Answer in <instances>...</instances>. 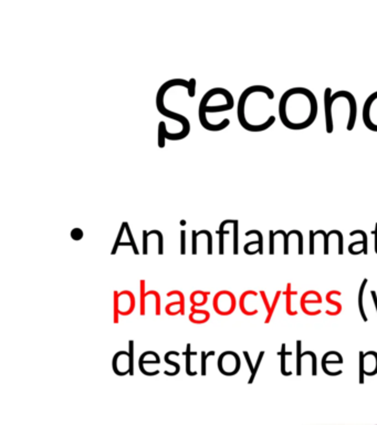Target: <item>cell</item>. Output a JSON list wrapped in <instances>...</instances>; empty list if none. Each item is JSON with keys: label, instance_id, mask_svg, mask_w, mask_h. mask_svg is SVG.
<instances>
[{"label": "cell", "instance_id": "45", "mask_svg": "<svg viewBox=\"0 0 377 425\" xmlns=\"http://www.w3.org/2000/svg\"><path fill=\"white\" fill-rule=\"evenodd\" d=\"M372 234L375 236V252L377 254V223L375 225V230L372 231Z\"/></svg>", "mask_w": 377, "mask_h": 425}, {"label": "cell", "instance_id": "21", "mask_svg": "<svg viewBox=\"0 0 377 425\" xmlns=\"http://www.w3.org/2000/svg\"><path fill=\"white\" fill-rule=\"evenodd\" d=\"M139 288H140V311H139V314H140V316H145V314H146V311H145V305H146L145 280L139 281Z\"/></svg>", "mask_w": 377, "mask_h": 425}, {"label": "cell", "instance_id": "9", "mask_svg": "<svg viewBox=\"0 0 377 425\" xmlns=\"http://www.w3.org/2000/svg\"><path fill=\"white\" fill-rule=\"evenodd\" d=\"M332 89L326 88L324 91V111H325V129L328 134H332L334 131V123L332 116Z\"/></svg>", "mask_w": 377, "mask_h": 425}, {"label": "cell", "instance_id": "39", "mask_svg": "<svg viewBox=\"0 0 377 425\" xmlns=\"http://www.w3.org/2000/svg\"><path fill=\"white\" fill-rule=\"evenodd\" d=\"M331 232H332V235L335 234V235H338V237H339V250H338V252L340 255H342L343 252H344V250H343V241H344V239H343L342 232L338 229H333V230H331Z\"/></svg>", "mask_w": 377, "mask_h": 425}, {"label": "cell", "instance_id": "15", "mask_svg": "<svg viewBox=\"0 0 377 425\" xmlns=\"http://www.w3.org/2000/svg\"><path fill=\"white\" fill-rule=\"evenodd\" d=\"M191 347H192V344L188 343L187 344V348H186V351L183 352V355L186 358V374L190 375V376H196L197 375V372L191 370V358L194 357V356H196L197 352L196 351H195V352L192 351L191 350Z\"/></svg>", "mask_w": 377, "mask_h": 425}, {"label": "cell", "instance_id": "33", "mask_svg": "<svg viewBox=\"0 0 377 425\" xmlns=\"http://www.w3.org/2000/svg\"><path fill=\"white\" fill-rule=\"evenodd\" d=\"M117 294L119 291H114L113 292V296H114V323H119V304H117Z\"/></svg>", "mask_w": 377, "mask_h": 425}, {"label": "cell", "instance_id": "36", "mask_svg": "<svg viewBox=\"0 0 377 425\" xmlns=\"http://www.w3.org/2000/svg\"><path fill=\"white\" fill-rule=\"evenodd\" d=\"M129 353L131 358V374L130 375H134V341L133 340L129 341Z\"/></svg>", "mask_w": 377, "mask_h": 425}, {"label": "cell", "instance_id": "2", "mask_svg": "<svg viewBox=\"0 0 377 425\" xmlns=\"http://www.w3.org/2000/svg\"><path fill=\"white\" fill-rule=\"evenodd\" d=\"M176 85H180V86H185L188 91V96L191 98L195 97L196 95V79H191L190 81H186V80L183 79H173V80H168L167 82H165L163 85L160 86L158 92H157V96H156V106H157V110L160 113L161 115L167 116L170 119L173 120H176V121L180 122L181 125H183V130H181L179 133H170L167 132L166 130V124L165 122H160L158 125V146L160 149L165 148V139L168 138L171 139V141H179V139H183L185 138L188 134H190L191 132V124L190 121H188V119L184 115L179 114L177 112H173L167 110L164 105V96L165 93L168 91V89L173 88V86H176Z\"/></svg>", "mask_w": 377, "mask_h": 425}, {"label": "cell", "instance_id": "44", "mask_svg": "<svg viewBox=\"0 0 377 425\" xmlns=\"http://www.w3.org/2000/svg\"><path fill=\"white\" fill-rule=\"evenodd\" d=\"M147 238H149V231L143 230V254L147 255Z\"/></svg>", "mask_w": 377, "mask_h": 425}, {"label": "cell", "instance_id": "23", "mask_svg": "<svg viewBox=\"0 0 377 425\" xmlns=\"http://www.w3.org/2000/svg\"><path fill=\"white\" fill-rule=\"evenodd\" d=\"M125 227H126V222L122 223V225H121V228H120V231H119L117 238H116V241H115V244H114V246H113V249H112V252H111L112 255H115L116 252H117V249L120 247V244L122 243V242H121V239H122V236H123V232H124Z\"/></svg>", "mask_w": 377, "mask_h": 425}, {"label": "cell", "instance_id": "14", "mask_svg": "<svg viewBox=\"0 0 377 425\" xmlns=\"http://www.w3.org/2000/svg\"><path fill=\"white\" fill-rule=\"evenodd\" d=\"M176 353H178L177 351H174V350H172V351H168V352H166L165 353V356H164V361H165V363H167V364H171V365H173V367L175 368V370L173 371V372H168V371H164V373H165V375H168V376H175V375H177L179 372H180V364L179 363H177V362H175V361H172L171 360V356H173V355H176Z\"/></svg>", "mask_w": 377, "mask_h": 425}, {"label": "cell", "instance_id": "30", "mask_svg": "<svg viewBox=\"0 0 377 425\" xmlns=\"http://www.w3.org/2000/svg\"><path fill=\"white\" fill-rule=\"evenodd\" d=\"M303 356H310L312 358V375L318 374V359L313 351H304L302 352Z\"/></svg>", "mask_w": 377, "mask_h": 425}, {"label": "cell", "instance_id": "34", "mask_svg": "<svg viewBox=\"0 0 377 425\" xmlns=\"http://www.w3.org/2000/svg\"><path fill=\"white\" fill-rule=\"evenodd\" d=\"M281 296V291L279 290V291H277V294H275V296H274V300H273V302H272V305H271V309H270V312H269L268 314V316H267V319H266V323H269V321L271 320V317H272V315H273V311H274V308H275V305H277V301H278V299H279V297Z\"/></svg>", "mask_w": 377, "mask_h": 425}, {"label": "cell", "instance_id": "11", "mask_svg": "<svg viewBox=\"0 0 377 425\" xmlns=\"http://www.w3.org/2000/svg\"><path fill=\"white\" fill-rule=\"evenodd\" d=\"M192 312L188 316V319H190V321L194 324H204L206 322L209 321L210 319V314L209 311L207 310H199L197 308H195L192 305L191 308Z\"/></svg>", "mask_w": 377, "mask_h": 425}, {"label": "cell", "instance_id": "47", "mask_svg": "<svg viewBox=\"0 0 377 425\" xmlns=\"http://www.w3.org/2000/svg\"><path fill=\"white\" fill-rule=\"evenodd\" d=\"M186 224H187V222L185 221V219H181V221H180V225H181V226H185Z\"/></svg>", "mask_w": 377, "mask_h": 425}, {"label": "cell", "instance_id": "7", "mask_svg": "<svg viewBox=\"0 0 377 425\" xmlns=\"http://www.w3.org/2000/svg\"><path fill=\"white\" fill-rule=\"evenodd\" d=\"M340 98H344L348 101L349 104V117H348V122L346 125V130L347 131H352L355 126L356 123V117H358V103H356V100L354 98V96L352 95L351 92L348 91H338L335 92L334 95H332V101L334 103L335 100H338Z\"/></svg>", "mask_w": 377, "mask_h": 425}, {"label": "cell", "instance_id": "32", "mask_svg": "<svg viewBox=\"0 0 377 425\" xmlns=\"http://www.w3.org/2000/svg\"><path fill=\"white\" fill-rule=\"evenodd\" d=\"M125 230H126V232H127V236H129V242H130V243H131V245H132L133 252H134V254H135V255H138V254H139V251H138V249H137V246H136L135 241H134V237H133V234H132V230H131V228H130V226H129V223H126Z\"/></svg>", "mask_w": 377, "mask_h": 425}, {"label": "cell", "instance_id": "26", "mask_svg": "<svg viewBox=\"0 0 377 425\" xmlns=\"http://www.w3.org/2000/svg\"><path fill=\"white\" fill-rule=\"evenodd\" d=\"M252 234H255L258 236V241H259V247H258V251L259 254H264V236H262L261 231L257 230V229H252V230H249L246 232V236H250Z\"/></svg>", "mask_w": 377, "mask_h": 425}, {"label": "cell", "instance_id": "3", "mask_svg": "<svg viewBox=\"0 0 377 425\" xmlns=\"http://www.w3.org/2000/svg\"><path fill=\"white\" fill-rule=\"evenodd\" d=\"M229 91H227L226 89L223 88H214L211 90L208 91L206 95L201 99V101L199 103V121L201 126H203L204 129L208 130V131H211V132H218V131H223L224 129H226L227 126L230 124V121H229L228 119H225L223 122L218 123V124H211L207 121V117H206V113H219V112H225V111H229L233 108V102H226V104L223 105H214L213 108L210 106H207L208 102H209V100L214 97V96H217V95H223L224 97H227L229 95Z\"/></svg>", "mask_w": 377, "mask_h": 425}, {"label": "cell", "instance_id": "22", "mask_svg": "<svg viewBox=\"0 0 377 425\" xmlns=\"http://www.w3.org/2000/svg\"><path fill=\"white\" fill-rule=\"evenodd\" d=\"M279 234L284 236V254L288 255L289 254V237L291 236V232H286L282 229L274 231V236H277Z\"/></svg>", "mask_w": 377, "mask_h": 425}, {"label": "cell", "instance_id": "1", "mask_svg": "<svg viewBox=\"0 0 377 425\" xmlns=\"http://www.w3.org/2000/svg\"><path fill=\"white\" fill-rule=\"evenodd\" d=\"M279 116L286 128L300 131L311 126L318 116V100L307 88H292L282 95Z\"/></svg>", "mask_w": 377, "mask_h": 425}, {"label": "cell", "instance_id": "13", "mask_svg": "<svg viewBox=\"0 0 377 425\" xmlns=\"http://www.w3.org/2000/svg\"><path fill=\"white\" fill-rule=\"evenodd\" d=\"M165 312L168 316L175 317L177 315H185V301L184 300H177L168 303L165 307Z\"/></svg>", "mask_w": 377, "mask_h": 425}, {"label": "cell", "instance_id": "19", "mask_svg": "<svg viewBox=\"0 0 377 425\" xmlns=\"http://www.w3.org/2000/svg\"><path fill=\"white\" fill-rule=\"evenodd\" d=\"M291 288V285L288 284L287 286V314L290 315V316H294V315H298V311H292L291 310V297L292 295H297L298 291H290Z\"/></svg>", "mask_w": 377, "mask_h": 425}, {"label": "cell", "instance_id": "41", "mask_svg": "<svg viewBox=\"0 0 377 425\" xmlns=\"http://www.w3.org/2000/svg\"><path fill=\"white\" fill-rule=\"evenodd\" d=\"M326 300H327V302H328L329 304H333V305H335V307H336V311H335V315H334V316L339 315L340 312L342 311V305H341V303H339V302H336V301L332 300V299H331V296H329V294H327V295H326Z\"/></svg>", "mask_w": 377, "mask_h": 425}, {"label": "cell", "instance_id": "31", "mask_svg": "<svg viewBox=\"0 0 377 425\" xmlns=\"http://www.w3.org/2000/svg\"><path fill=\"white\" fill-rule=\"evenodd\" d=\"M360 364H359V374H360V383H364V352L360 351Z\"/></svg>", "mask_w": 377, "mask_h": 425}, {"label": "cell", "instance_id": "38", "mask_svg": "<svg viewBox=\"0 0 377 425\" xmlns=\"http://www.w3.org/2000/svg\"><path fill=\"white\" fill-rule=\"evenodd\" d=\"M180 254H186V230H180Z\"/></svg>", "mask_w": 377, "mask_h": 425}, {"label": "cell", "instance_id": "20", "mask_svg": "<svg viewBox=\"0 0 377 425\" xmlns=\"http://www.w3.org/2000/svg\"><path fill=\"white\" fill-rule=\"evenodd\" d=\"M215 353H216V352H215L214 350L213 351H209V352H205V351H201V365H200V374L203 375V376H205L206 374H207V359L209 358V357H214L215 356Z\"/></svg>", "mask_w": 377, "mask_h": 425}, {"label": "cell", "instance_id": "17", "mask_svg": "<svg viewBox=\"0 0 377 425\" xmlns=\"http://www.w3.org/2000/svg\"><path fill=\"white\" fill-rule=\"evenodd\" d=\"M367 282H368V280L365 278L364 280H363V282L361 285V287H360V291H359V309H360V314H361V316L363 318V320H364L365 322H367L368 319H367V316L365 314L364 305H363V297H364V290H365V287H366V284Z\"/></svg>", "mask_w": 377, "mask_h": 425}, {"label": "cell", "instance_id": "12", "mask_svg": "<svg viewBox=\"0 0 377 425\" xmlns=\"http://www.w3.org/2000/svg\"><path fill=\"white\" fill-rule=\"evenodd\" d=\"M210 295V291H203V290H195L190 296V301L193 307L198 308L203 307L208 301V297Z\"/></svg>", "mask_w": 377, "mask_h": 425}, {"label": "cell", "instance_id": "27", "mask_svg": "<svg viewBox=\"0 0 377 425\" xmlns=\"http://www.w3.org/2000/svg\"><path fill=\"white\" fill-rule=\"evenodd\" d=\"M152 234L157 235L158 237V254L159 255H163L164 254V237L163 234L157 229H153L151 231H149V236H151Z\"/></svg>", "mask_w": 377, "mask_h": 425}, {"label": "cell", "instance_id": "16", "mask_svg": "<svg viewBox=\"0 0 377 425\" xmlns=\"http://www.w3.org/2000/svg\"><path fill=\"white\" fill-rule=\"evenodd\" d=\"M277 355L281 358V373L284 374V375H286V376L291 375L292 372L291 371H287V369H286V358H287V356H291L292 352L291 351L288 352L286 350V343H282V345H281V351L278 352Z\"/></svg>", "mask_w": 377, "mask_h": 425}, {"label": "cell", "instance_id": "5", "mask_svg": "<svg viewBox=\"0 0 377 425\" xmlns=\"http://www.w3.org/2000/svg\"><path fill=\"white\" fill-rule=\"evenodd\" d=\"M217 367L223 375L233 376L241 368V360L234 351H224L218 358Z\"/></svg>", "mask_w": 377, "mask_h": 425}, {"label": "cell", "instance_id": "40", "mask_svg": "<svg viewBox=\"0 0 377 425\" xmlns=\"http://www.w3.org/2000/svg\"><path fill=\"white\" fill-rule=\"evenodd\" d=\"M269 252L271 255L274 254V231H269Z\"/></svg>", "mask_w": 377, "mask_h": 425}, {"label": "cell", "instance_id": "18", "mask_svg": "<svg viewBox=\"0 0 377 425\" xmlns=\"http://www.w3.org/2000/svg\"><path fill=\"white\" fill-rule=\"evenodd\" d=\"M231 224L233 226V250L234 255H238L239 252V222L237 219H231Z\"/></svg>", "mask_w": 377, "mask_h": 425}, {"label": "cell", "instance_id": "8", "mask_svg": "<svg viewBox=\"0 0 377 425\" xmlns=\"http://www.w3.org/2000/svg\"><path fill=\"white\" fill-rule=\"evenodd\" d=\"M117 303H119V314L120 316H130V309L127 307L126 303L130 305V307L134 310L135 309L136 301L135 297H134L133 292L130 290H123L117 294Z\"/></svg>", "mask_w": 377, "mask_h": 425}, {"label": "cell", "instance_id": "35", "mask_svg": "<svg viewBox=\"0 0 377 425\" xmlns=\"http://www.w3.org/2000/svg\"><path fill=\"white\" fill-rule=\"evenodd\" d=\"M70 236L75 242H79L83 238V230L81 228H73L70 232Z\"/></svg>", "mask_w": 377, "mask_h": 425}, {"label": "cell", "instance_id": "6", "mask_svg": "<svg viewBox=\"0 0 377 425\" xmlns=\"http://www.w3.org/2000/svg\"><path fill=\"white\" fill-rule=\"evenodd\" d=\"M113 372L119 376L131 374V358L129 351L121 350L114 355L112 359Z\"/></svg>", "mask_w": 377, "mask_h": 425}, {"label": "cell", "instance_id": "46", "mask_svg": "<svg viewBox=\"0 0 377 425\" xmlns=\"http://www.w3.org/2000/svg\"><path fill=\"white\" fill-rule=\"evenodd\" d=\"M371 294H372V297H373V301H374V304H375V308H376V312H377V295H376V291L372 290V291H371Z\"/></svg>", "mask_w": 377, "mask_h": 425}, {"label": "cell", "instance_id": "10", "mask_svg": "<svg viewBox=\"0 0 377 425\" xmlns=\"http://www.w3.org/2000/svg\"><path fill=\"white\" fill-rule=\"evenodd\" d=\"M159 364L160 363V358L159 357H155L153 359H147V353L146 351L143 352L142 355H140L139 359H138V369L140 371V373L146 375V376H154V375H157L159 373V370H155L153 372H149L144 365L145 364Z\"/></svg>", "mask_w": 377, "mask_h": 425}, {"label": "cell", "instance_id": "42", "mask_svg": "<svg viewBox=\"0 0 377 425\" xmlns=\"http://www.w3.org/2000/svg\"><path fill=\"white\" fill-rule=\"evenodd\" d=\"M314 237H315V232L313 230H310V254L313 255L314 254Z\"/></svg>", "mask_w": 377, "mask_h": 425}, {"label": "cell", "instance_id": "24", "mask_svg": "<svg viewBox=\"0 0 377 425\" xmlns=\"http://www.w3.org/2000/svg\"><path fill=\"white\" fill-rule=\"evenodd\" d=\"M264 356H265V351H261L260 353H259V356H258V359H257V362H255V364H254V369H253V372L251 373V375H250V377H249V381H248V383L249 384H251L252 382H253V380H254V377H255V375H257V372H258V370H259V368H260V364H261V361H262V359H264Z\"/></svg>", "mask_w": 377, "mask_h": 425}, {"label": "cell", "instance_id": "28", "mask_svg": "<svg viewBox=\"0 0 377 425\" xmlns=\"http://www.w3.org/2000/svg\"><path fill=\"white\" fill-rule=\"evenodd\" d=\"M302 341L298 340L297 341V374L301 375L302 374V371H301V361H302Z\"/></svg>", "mask_w": 377, "mask_h": 425}, {"label": "cell", "instance_id": "4", "mask_svg": "<svg viewBox=\"0 0 377 425\" xmlns=\"http://www.w3.org/2000/svg\"><path fill=\"white\" fill-rule=\"evenodd\" d=\"M235 305H237L235 297L229 290H220L214 297L213 307L219 316H230L233 314Z\"/></svg>", "mask_w": 377, "mask_h": 425}, {"label": "cell", "instance_id": "25", "mask_svg": "<svg viewBox=\"0 0 377 425\" xmlns=\"http://www.w3.org/2000/svg\"><path fill=\"white\" fill-rule=\"evenodd\" d=\"M358 234H360V235H362L363 236V243H364V245H363V254H365V255H367L368 254V247H367V235H366V232L364 231V230H361V229H356V230H353V231H351V234H349V236H355V235H358Z\"/></svg>", "mask_w": 377, "mask_h": 425}, {"label": "cell", "instance_id": "43", "mask_svg": "<svg viewBox=\"0 0 377 425\" xmlns=\"http://www.w3.org/2000/svg\"><path fill=\"white\" fill-rule=\"evenodd\" d=\"M242 353H244L245 359H246V361H247V364H248V367H249V369H250V372L252 373L253 369H254V365L251 362V359H250V356H249V352L248 351H244V352H242Z\"/></svg>", "mask_w": 377, "mask_h": 425}, {"label": "cell", "instance_id": "29", "mask_svg": "<svg viewBox=\"0 0 377 425\" xmlns=\"http://www.w3.org/2000/svg\"><path fill=\"white\" fill-rule=\"evenodd\" d=\"M217 234L219 235V255H224L225 254V249H224L225 248L224 236L230 234V231L224 230V228H219V230H217Z\"/></svg>", "mask_w": 377, "mask_h": 425}, {"label": "cell", "instance_id": "37", "mask_svg": "<svg viewBox=\"0 0 377 425\" xmlns=\"http://www.w3.org/2000/svg\"><path fill=\"white\" fill-rule=\"evenodd\" d=\"M291 232H292L293 235H297L298 236V239H299L298 252H299L300 255H302L303 254V235H302V232L300 230H297V229H292Z\"/></svg>", "mask_w": 377, "mask_h": 425}]
</instances>
